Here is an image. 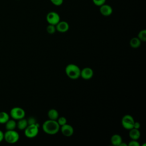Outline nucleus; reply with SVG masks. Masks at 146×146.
<instances>
[{"label": "nucleus", "instance_id": "16", "mask_svg": "<svg viewBox=\"0 0 146 146\" xmlns=\"http://www.w3.org/2000/svg\"><path fill=\"white\" fill-rule=\"evenodd\" d=\"M28 125L27 119L24 118L18 120V122L17 123V127L19 130H24L27 126Z\"/></svg>", "mask_w": 146, "mask_h": 146}, {"label": "nucleus", "instance_id": "28", "mask_svg": "<svg viewBox=\"0 0 146 146\" xmlns=\"http://www.w3.org/2000/svg\"><path fill=\"white\" fill-rule=\"evenodd\" d=\"M127 145H128L127 144H126V143H125L124 142H123V141L119 145V146H127Z\"/></svg>", "mask_w": 146, "mask_h": 146}, {"label": "nucleus", "instance_id": "7", "mask_svg": "<svg viewBox=\"0 0 146 146\" xmlns=\"http://www.w3.org/2000/svg\"><path fill=\"white\" fill-rule=\"evenodd\" d=\"M46 21L48 24L56 25L60 21V15L55 11H50L46 15Z\"/></svg>", "mask_w": 146, "mask_h": 146}, {"label": "nucleus", "instance_id": "19", "mask_svg": "<svg viewBox=\"0 0 146 146\" xmlns=\"http://www.w3.org/2000/svg\"><path fill=\"white\" fill-rule=\"evenodd\" d=\"M137 38L140 40L141 42H145L146 41V30H142L139 31Z\"/></svg>", "mask_w": 146, "mask_h": 146}, {"label": "nucleus", "instance_id": "1", "mask_svg": "<svg viewBox=\"0 0 146 146\" xmlns=\"http://www.w3.org/2000/svg\"><path fill=\"white\" fill-rule=\"evenodd\" d=\"M60 125L56 120L48 119L46 120L42 124L43 131L48 135L56 134L60 130Z\"/></svg>", "mask_w": 146, "mask_h": 146}, {"label": "nucleus", "instance_id": "27", "mask_svg": "<svg viewBox=\"0 0 146 146\" xmlns=\"http://www.w3.org/2000/svg\"><path fill=\"white\" fill-rule=\"evenodd\" d=\"M4 140V133L0 130V143Z\"/></svg>", "mask_w": 146, "mask_h": 146}, {"label": "nucleus", "instance_id": "10", "mask_svg": "<svg viewBox=\"0 0 146 146\" xmlns=\"http://www.w3.org/2000/svg\"><path fill=\"white\" fill-rule=\"evenodd\" d=\"M99 7V11L102 15L104 17H108L112 14L113 10L110 5L104 3Z\"/></svg>", "mask_w": 146, "mask_h": 146}, {"label": "nucleus", "instance_id": "25", "mask_svg": "<svg viewBox=\"0 0 146 146\" xmlns=\"http://www.w3.org/2000/svg\"><path fill=\"white\" fill-rule=\"evenodd\" d=\"M129 146H140V144L136 140H131L128 144Z\"/></svg>", "mask_w": 146, "mask_h": 146}, {"label": "nucleus", "instance_id": "17", "mask_svg": "<svg viewBox=\"0 0 146 146\" xmlns=\"http://www.w3.org/2000/svg\"><path fill=\"white\" fill-rule=\"evenodd\" d=\"M129 44L131 47L137 48L140 46L141 41L137 37H133L130 40Z\"/></svg>", "mask_w": 146, "mask_h": 146}, {"label": "nucleus", "instance_id": "21", "mask_svg": "<svg viewBox=\"0 0 146 146\" xmlns=\"http://www.w3.org/2000/svg\"><path fill=\"white\" fill-rule=\"evenodd\" d=\"M58 123L59 124V125L60 126L65 124L67 123V119L64 116H60V117H58V118L56 120Z\"/></svg>", "mask_w": 146, "mask_h": 146}, {"label": "nucleus", "instance_id": "2", "mask_svg": "<svg viewBox=\"0 0 146 146\" xmlns=\"http://www.w3.org/2000/svg\"><path fill=\"white\" fill-rule=\"evenodd\" d=\"M80 68L75 64L70 63L65 68V72L67 76L71 79L75 80L80 76Z\"/></svg>", "mask_w": 146, "mask_h": 146}, {"label": "nucleus", "instance_id": "18", "mask_svg": "<svg viewBox=\"0 0 146 146\" xmlns=\"http://www.w3.org/2000/svg\"><path fill=\"white\" fill-rule=\"evenodd\" d=\"M9 119L10 116L7 112H0V124H5Z\"/></svg>", "mask_w": 146, "mask_h": 146}, {"label": "nucleus", "instance_id": "12", "mask_svg": "<svg viewBox=\"0 0 146 146\" xmlns=\"http://www.w3.org/2000/svg\"><path fill=\"white\" fill-rule=\"evenodd\" d=\"M129 136L131 140H137L140 137V132L139 129L132 128L129 130Z\"/></svg>", "mask_w": 146, "mask_h": 146}, {"label": "nucleus", "instance_id": "13", "mask_svg": "<svg viewBox=\"0 0 146 146\" xmlns=\"http://www.w3.org/2000/svg\"><path fill=\"white\" fill-rule=\"evenodd\" d=\"M122 141L121 136L119 134H114L111 137V143L113 145L119 146Z\"/></svg>", "mask_w": 146, "mask_h": 146}, {"label": "nucleus", "instance_id": "4", "mask_svg": "<svg viewBox=\"0 0 146 146\" xmlns=\"http://www.w3.org/2000/svg\"><path fill=\"white\" fill-rule=\"evenodd\" d=\"M39 124L36 123L35 124L28 125L27 127L24 129L25 135L27 138H34L36 137L39 133Z\"/></svg>", "mask_w": 146, "mask_h": 146}, {"label": "nucleus", "instance_id": "3", "mask_svg": "<svg viewBox=\"0 0 146 146\" xmlns=\"http://www.w3.org/2000/svg\"><path fill=\"white\" fill-rule=\"evenodd\" d=\"M19 139V133L13 130H7L4 133V140L9 144H14L17 143Z\"/></svg>", "mask_w": 146, "mask_h": 146}, {"label": "nucleus", "instance_id": "22", "mask_svg": "<svg viewBox=\"0 0 146 146\" xmlns=\"http://www.w3.org/2000/svg\"><path fill=\"white\" fill-rule=\"evenodd\" d=\"M93 3L97 6H100L101 5L106 3V0H92Z\"/></svg>", "mask_w": 146, "mask_h": 146}, {"label": "nucleus", "instance_id": "9", "mask_svg": "<svg viewBox=\"0 0 146 146\" xmlns=\"http://www.w3.org/2000/svg\"><path fill=\"white\" fill-rule=\"evenodd\" d=\"M94 71L90 67H84L80 71V77L84 80H89L92 78Z\"/></svg>", "mask_w": 146, "mask_h": 146}, {"label": "nucleus", "instance_id": "5", "mask_svg": "<svg viewBox=\"0 0 146 146\" xmlns=\"http://www.w3.org/2000/svg\"><path fill=\"white\" fill-rule=\"evenodd\" d=\"M10 115L12 119L15 120H18L21 119L25 117V111L23 108L21 107H15L11 110L10 112Z\"/></svg>", "mask_w": 146, "mask_h": 146}, {"label": "nucleus", "instance_id": "14", "mask_svg": "<svg viewBox=\"0 0 146 146\" xmlns=\"http://www.w3.org/2000/svg\"><path fill=\"white\" fill-rule=\"evenodd\" d=\"M5 124L6 130L15 129V128L17 127V122L15 121V120L13 119H9Z\"/></svg>", "mask_w": 146, "mask_h": 146}, {"label": "nucleus", "instance_id": "8", "mask_svg": "<svg viewBox=\"0 0 146 146\" xmlns=\"http://www.w3.org/2000/svg\"><path fill=\"white\" fill-rule=\"evenodd\" d=\"M60 130L63 135L66 137H70L72 136L74 133V128L73 127L68 124H65L60 127Z\"/></svg>", "mask_w": 146, "mask_h": 146}, {"label": "nucleus", "instance_id": "11", "mask_svg": "<svg viewBox=\"0 0 146 146\" xmlns=\"http://www.w3.org/2000/svg\"><path fill=\"white\" fill-rule=\"evenodd\" d=\"M56 30L60 33H66L67 32L69 29V25L66 21H59L56 25Z\"/></svg>", "mask_w": 146, "mask_h": 146}, {"label": "nucleus", "instance_id": "23", "mask_svg": "<svg viewBox=\"0 0 146 146\" xmlns=\"http://www.w3.org/2000/svg\"><path fill=\"white\" fill-rule=\"evenodd\" d=\"M27 123H28V125H30V124H36L37 122H36V120L35 119V117H29L27 119Z\"/></svg>", "mask_w": 146, "mask_h": 146}, {"label": "nucleus", "instance_id": "26", "mask_svg": "<svg viewBox=\"0 0 146 146\" xmlns=\"http://www.w3.org/2000/svg\"><path fill=\"white\" fill-rule=\"evenodd\" d=\"M140 127V123L138 122V121H135V123H134V124H133V128H136V129H139Z\"/></svg>", "mask_w": 146, "mask_h": 146}, {"label": "nucleus", "instance_id": "6", "mask_svg": "<svg viewBox=\"0 0 146 146\" xmlns=\"http://www.w3.org/2000/svg\"><path fill=\"white\" fill-rule=\"evenodd\" d=\"M135 123V120L133 117L130 115H124L121 121V125L123 127L127 130H129L133 128V124Z\"/></svg>", "mask_w": 146, "mask_h": 146}, {"label": "nucleus", "instance_id": "15", "mask_svg": "<svg viewBox=\"0 0 146 146\" xmlns=\"http://www.w3.org/2000/svg\"><path fill=\"white\" fill-rule=\"evenodd\" d=\"M47 115L49 119L56 120L59 117V113L56 110L52 108L49 110L47 113Z\"/></svg>", "mask_w": 146, "mask_h": 146}, {"label": "nucleus", "instance_id": "20", "mask_svg": "<svg viewBox=\"0 0 146 146\" xmlns=\"http://www.w3.org/2000/svg\"><path fill=\"white\" fill-rule=\"evenodd\" d=\"M46 30H47V32L49 34H54V33H55V31H56V30L55 26V25H50V24H49V25L47 26Z\"/></svg>", "mask_w": 146, "mask_h": 146}, {"label": "nucleus", "instance_id": "24", "mask_svg": "<svg viewBox=\"0 0 146 146\" xmlns=\"http://www.w3.org/2000/svg\"><path fill=\"white\" fill-rule=\"evenodd\" d=\"M50 1L53 5L57 6H60L63 2V0H50Z\"/></svg>", "mask_w": 146, "mask_h": 146}]
</instances>
